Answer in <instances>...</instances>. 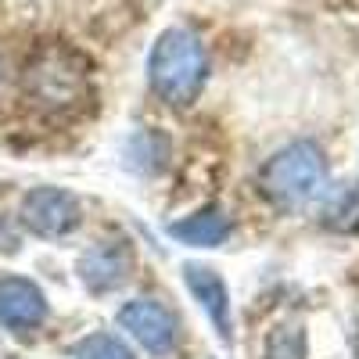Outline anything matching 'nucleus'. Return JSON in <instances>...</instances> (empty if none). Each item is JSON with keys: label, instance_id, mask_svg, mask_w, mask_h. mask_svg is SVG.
<instances>
[{"label": "nucleus", "instance_id": "obj_1", "mask_svg": "<svg viewBox=\"0 0 359 359\" xmlns=\"http://www.w3.org/2000/svg\"><path fill=\"white\" fill-rule=\"evenodd\" d=\"M22 94L47 118L83 115L90 108V101H94L90 57L65 40L40 43L22 65Z\"/></svg>", "mask_w": 359, "mask_h": 359}, {"label": "nucleus", "instance_id": "obj_2", "mask_svg": "<svg viewBox=\"0 0 359 359\" xmlns=\"http://www.w3.org/2000/svg\"><path fill=\"white\" fill-rule=\"evenodd\" d=\"M147 83L169 108H191L208 83V50L187 25H172L155 40L147 57Z\"/></svg>", "mask_w": 359, "mask_h": 359}, {"label": "nucleus", "instance_id": "obj_3", "mask_svg": "<svg viewBox=\"0 0 359 359\" xmlns=\"http://www.w3.org/2000/svg\"><path fill=\"white\" fill-rule=\"evenodd\" d=\"M327 191V158L313 140H294L259 169V194L277 208H302Z\"/></svg>", "mask_w": 359, "mask_h": 359}, {"label": "nucleus", "instance_id": "obj_4", "mask_svg": "<svg viewBox=\"0 0 359 359\" xmlns=\"http://www.w3.org/2000/svg\"><path fill=\"white\" fill-rule=\"evenodd\" d=\"M22 226L36 237L57 241V237H69L72 230H79L83 223V205L76 194L62 191V187H33L22 198Z\"/></svg>", "mask_w": 359, "mask_h": 359}, {"label": "nucleus", "instance_id": "obj_5", "mask_svg": "<svg viewBox=\"0 0 359 359\" xmlns=\"http://www.w3.org/2000/svg\"><path fill=\"white\" fill-rule=\"evenodd\" d=\"M118 327L151 355H165L180 341V323L158 298H133V302H126L118 309Z\"/></svg>", "mask_w": 359, "mask_h": 359}, {"label": "nucleus", "instance_id": "obj_6", "mask_svg": "<svg viewBox=\"0 0 359 359\" xmlns=\"http://www.w3.org/2000/svg\"><path fill=\"white\" fill-rule=\"evenodd\" d=\"M130 277H133V252L123 241H101L79 259V280L94 294L118 291Z\"/></svg>", "mask_w": 359, "mask_h": 359}, {"label": "nucleus", "instance_id": "obj_7", "mask_svg": "<svg viewBox=\"0 0 359 359\" xmlns=\"http://www.w3.org/2000/svg\"><path fill=\"white\" fill-rule=\"evenodd\" d=\"M47 320V298L43 291L25 277L0 280V327L11 334H29Z\"/></svg>", "mask_w": 359, "mask_h": 359}, {"label": "nucleus", "instance_id": "obj_8", "mask_svg": "<svg viewBox=\"0 0 359 359\" xmlns=\"http://www.w3.org/2000/svg\"><path fill=\"white\" fill-rule=\"evenodd\" d=\"M184 280L194 294V302L205 309V316L212 320L219 341L230 345L233 338V320H230V291L223 284V277L216 273L212 266H201V262H187L184 266Z\"/></svg>", "mask_w": 359, "mask_h": 359}, {"label": "nucleus", "instance_id": "obj_9", "mask_svg": "<svg viewBox=\"0 0 359 359\" xmlns=\"http://www.w3.org/2000/svg\"><path fill=\"white\" fill-rule=\"evenodd\" d=\"M165 230L172 241L187 245V248H219L230 233V212L223 205H205L198 212L169 223Z\"/></svg>", "mask_w": 359, "mask_h": 359}, {"label": "nucleus", "instance_id": "obj_10", "mask_svg": "<svg viewBox=\"0 0 359 359\" xmlns=\"http://www.w3.org/2000/svg\"><path fill=\"white\" fill-rule=\"evenodd\" d=\"M327 230L338 233H359V180H348V184L334 187L323 198V212H320Z\"/></svg>", "mask_w": 359, "mask_h": 359}, {"label": "nucleus", "instance_id": "obj_11", "mask_svg": "<svg viewBox=\"0 0 359 359\" xmlns=\"http://www.w3.org/2000/svg\"><path fill=\"white\" fill-rule=\"evenodd\" d=\"M262 359H309V345H306V331L298 323H280L269 331Z\"/></svg>", "mask_w": 359, "mask_h": 359}, {"label": "nucleus", "instance_id": "obj_12", "mask_svg": "<svg viewBox=\"0 0 359 359\" xmlns=\"http://www.w3.org/2000/svg\"><path fill=\"white\" fill-rule=\"evenodd\" d=\"M76 359H133V352L115 334H86L76 345Z\"/></svg>", "mask_w": 359, "mask_h": 359}, {"label": "nucleus", "instance_id": "obj_13", "mask_svg": "<svg viewBox=\"0 0 359 359\" xmlns=\"http://www.w3.org/2000/svg\"><path fill=\"white\" fill-rule=\"evenodd\" d=\"M355 355H359V338H355Z\"/></svg>", "mask_w": 359, "mask_h": 359}]
</instances>
